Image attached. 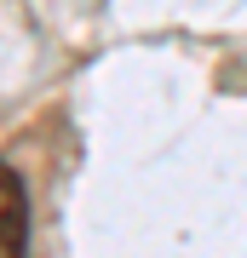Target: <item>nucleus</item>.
I'll return each instance as SVG.
<instances>
[{"label": "nucleus", "instance_id": "1", "mask_svg": "<svg viewBox=\"0 0 247 258\" xmlns=\"http://www.w3.org/2000/svg\"><path fill=\"white\" fill-rule=\"evenodd\" d=\"M29 252V195L23 178L0 161V258H23Z\"/></svg>", "mask_w": 247, "mask_h": 258}]
</instances>
